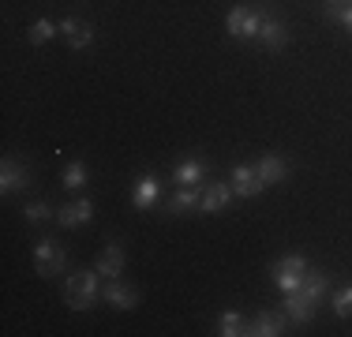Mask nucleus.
Instances as JSON below:
<instances>
[{"instance_id": "obj_19", "label": "nucleus", "mask_w": 352, "mask_h": 337, "mask_svg": "<svg viewBox=\"0 0 352 337\" xmlns=\"http://www.w3.org/2000/svg\"><path fill=\"white\" fill-rule=\"evenodd\" d=\"M217 334L221 337H244L248 334V318L240 315V311H221V318H217Z\"/></svg>"}, {"instance_id": "obj_11", "label": "nucleus", "mask_w": 352, "mask_h": 337, "mask_svg": "<svg viewBox=\"0 0 352 337\" xmlns=\"http://www.w3.org/2000/svg\"><path fill=\"white\" fill-rule=\"evenodd\" d=\"M255 173H258V180L270 188V184H281L285 176H289V162H285L281 154H266V157L255 162Z\"/></svg>"}, {"instance_id": "obj_18", "label": "nucleus", "mask_w": 352, "mask_h": 337, "mask_svg": "<svg viewBox=\"0 0 352 337\" xmlns=\"http://www.w3.org/2000/svg\"><path fill=\"white\" fill-rule=\"evenodd\" d=\"M285 315H289L296 326H304V323L315 318V303H307L300 292H285Z\"/></svg>"}, {"instance_id": "obj_17", "label": "nucleus", "mask_w": 352, "mask_h": 337, "mask_svg": "<svg viewBox=\"0 0 352 337\" xmlns=\"http://www.w3.org/2000/svg\"><path fill=\"white\" fill-rule=\"evenodd\" d=\"M258 41H263V45L270 49V53H281V49L289 45V30H285L278 19L263 15V30H258Z\"/></svg>"}, {"instance_id": "obj_12", "label": "nucleus", "mask_w": 352, "mask_h": 337, "mask_svg": "<svg viewBox=\"0 0 352 337\" xmlns=\"http://www.w3.org/2000/svg\"><path fill=\"white\" fill-rule=\"evenodd\" d=\"M124 263H128V255H124V243H109V248L98 255V263H94V270L102 277H120V270H124Z\"/></svg>"}, {"instance_id": "obj_22", "label": "nucleus", "mask_w": 352, "mask_h": 337, "mask_svg": "<svg viewBox=\"0 0 352 337\" xmlns=\"http://www.w3.org/2000/svg\"><path fill=\"white\" fill-rule=\"evenodd\" d=\"M87 184H90V168L82 162H72L68 168H64V188L68 191H82Z\"/></svg>"}, {"instance_id": "obj_7", "label": "nucleus", "mask_w": 352, "mask_h": 337, "mask_svg": "<svg viewBox=\"0 0 352 337\" xmlns=\"http://www.w3.org/2000/svg\"><path fill=\"white\" fill-rule=\"evenodd\" d=\"M30 188V168L15 157H4L0 162V195H15V191Z\"/></svg>"}, {"instance_id": "obj_2", "label": "nucleus", "mask_w": 352, "mask_h": 337, "mask_svg": "<svg viewBox=\"0 0 352 337\" xmlns=\"http://www.w3.org/2000/svg\"><path fill=\"white\" fill-rule=\"evenodd\" d=\"M307 259L300 255V251H289V255H281L278 263L270 266V277H274V285H278L281 292H296L300 289V281L307 277Z\"/></svg>"}, {"instance_id": "obj_9", "label": "nucleus", "mask_w": 352, "mask_h": 337, "mask_svg": "<svg viewBox=\"0 0 352 337\" xmlns=\"http://www.w3.org/2000/svg\"><path fill=\"white\" fill-rule=\"evenodd\" d=\"M90 217H94V202L90 199H72L64 206H56V225H64V229H79Z\"/></svg>"}, {"instance_id": "obj_14", "label": "nucleus", "mask_w": 352, "mask_h": 337, "mask_svg": "<svg viewBox=\"0 0 352 337\" xmlns=\"http://www.w3.org/2000/svg\"><path fill=\"white\" fill-rule=\"evenodd\" d=\"M229 199H232V184L214 180L210 188L203 191V202H199V210H203V214H221V210L229 206Z\"/></svg>"}, {"instance_id": "obj_13", "label": "nucleus", "mask_w": 352, "mask_h": 337, "mask_svg": "<svg viewBox=\"0 0 352 337\" xmlns=\"http://www.w3.org/2000/svg\"><path fill=\"white\" fill-rule=\"evenodd\" d=\"M296 292H300V296H304L307 303H315V307H318V300L330 292V274H322V270H307V277L300 281Z\"/></svg>"}, {"instance_id": "obj_24", "label": "nucleus", "mask_w": 352, "mask_h": 337, "mask_svg": "<svg viewBox=\"0 0 352 337\" xmlns=\"http://www.w3.org/2000/svg\"><path fill=\"white\" fill-rule=\"evenodd\" d=\"M330 307L338 318H352V285H345V289H338L330 296Z\"/></svg>"}, {"instance_id": "obj_26", "label": "nucleus", "mask_w": 352, "mask_h": 337, "mask_svg": "<svg viewBox=\"0 0 352 337\" xmlns=\"http://www.w3.org/2000/svg\"><path fill=\"white\" fill-rule=\"evenodd\" d=\"M330 8H341V4H352V0H326Z\"/></svg>"}, {"instance_id": "obj_8", "label": "nucleus", "mask_w": 352, "mask_h": 337, "mask_svg": "<svg viewBox=\"0 0 352 337\" xmlns=\"http://www.w3.org/2000/svg\"><path fill=\"white\" fill-rule=\"evenodd\" d=\"M289 330V315L285 311H258L248 323V337H281Z\"/></svg>"}, {"instance_id": "obj_20", "label": "nucleus", "mask_w": 352, "mask_h": 337, "mask_svg": "<svg viewBox=\"0 0 352 337\" xmlns=\"http://www.w3.org/2000/svg\"><path fill=\"white\" fill-rule=\"evenodd\" d=\"M199 202H203V191L199 188H180L169 199V210L173 214H188V210H199Z\"/></svg>"}, {"instance_id": "obj_5", "label": "nucleus", "mask_w": 352, "mask_h": 337, "mask_svg": "<svg viewBox=\"0 0 352 337\" xmlns=\"http://www.w3.org/2000/svg\"><path fill=\"white\" fill-rule=\"evenodd\" d=\"M102 300L109 303V307H116V311H135L142 296H139L135 285H124L120 277H109L105 289H102Z\"/></svg>"}, {"instance_id": "obj_10", "label": "nucleus", "mask_w": 352, "mask_h": 337, "mask_svg": "<svg viewBox=\"0 0 352 337\" xmlns=\"http://www.w3.org/2000/svg\"><path fill=\"white\" fill-rule=\"evenodd\" d=\"M263 188H266V184L258 180L255 165H236V168H232V195L255 199V195H263Z\"/></svg>"}, {"instance_id": "obj_25", "label": "nucleus", "mask_w": 352, "mask_h": 337, "mask_svg": "<svg viewBox=\"0 0 352 337\" xmlns=\"http://www.w3.org/2000/svg\"><path fill=\"white\" fill-rule=\"evenodd\" d=\"M326 19L330 23H341L349 34H352V4H341V8H326Z\"/></svg>"}, {"instance_id": "obj_4", "label": "nucleus", "mask_w": 352, "mask_h": 337, "mask_svg": "<svg viewBox=\"0 0 352 337\" xmlns=\"http://www.w3.org/2000/svg\"><path fill=\"white\" fill-rule=\"evenodd\" d=\"M225 30H229L232 38H240V41H251V38H258V30H263V15H258L255 8H232V12L225 15Z\"/></svg>"}, {"instance_id": "obj_16", "label": "nucleus", "mask_w": 352, "mask_h": 337, "mask_svg": "<svg viewBox=\"0 0 352 337\" xmlns=\"http://www.w3.org/2000/svg\"><path fill=\"white\" fill-rule=\"evenodd\" d=\"M157 176L154 173H142L139 180H135V191H131V202H135V210H150L157 202Z\"/></svg>"}, {"instance_id": "obj_23", "label": "nucleus", "mask_w": 352, "mask_h": 337, "mask_svg": "<svg viewBox=\"0 0 352 337\" xmlns=\"http://www.w3.org/2000/svg\"><path fill=\"white\" fill-rule=\"evenodd\" d=\"M56 34H60V23H53V19H38L34 27L27 30V38L34 41V45H45V41H53Z\"/></svg>"}, {"instance_id": "obj_3", "label": "nucleus", "mask_w": 352, "mask_h": 337, "mask_svg": "<svg viewBox=\"0 0 352 337\" xmlns=\"http://www.w3.org/2000/svg\"><path fill=\"white\" fill-rule=\"evenodd\" d=\"M34 270L41 277H56L68 270V251L60 248L56 240H49V236H41L34 243Z\"/></svg>"}, {"instance_id": "obj_1", "label": "nucleus", "mask_w": 352, "mask_h": 337, "mask_svg": "<svg viewBox=\"0 0 352 337\" xmlns=\"http://www.w3.org/2000/svg\"><path fill=\"white\" fill-rule=\"evenodd\" d=\"M98 270H79L64 281V300H68L72 311H90L98 300H102V289H98Z\"/></svg>"}, {"instance_id": "obj_15", "label": "nucleus", "mask_w": 352, "mask_h": 337, "mask_svg": "<svg viewBox=\"0 0 352 337\" xmlns=\"http://www.w3.org/2000/svg\"><path fill=\"white\" fill-rule=\"evenodd\" d=\"M206 173H210V165L199 162V157H188V162H180L173 168V180L180 184V188H195L199 180H206Z\"/></svg>"}, {"instance_id": "obj_21", "label": "nucleus", "mask_w": 352, "mask_h": 337, "mask_svg": "<svg viewBox=\"0 0 352 337\" xmlns=\"http://www.w3.org/2000/svg\"><path fill=\"white\" fill-rule=\"evenodd\" d=\"M53 217H56V210L49 206V202H41V199L23 206V221H30V225H45V221H53Z\"/></svg>"}, {"instance_id": "obj_6", "label": "nucleus", "mask_w": 352, "mask_h": 337, "mask_svg": "<svg viewBox=\"0 0 352 337\" xmlns=\"http://www.w3.org/2000/svg\"><path fill=\"white\" fill-rule=\"evenodd\" d=\"M60 38L68 41L72 53H82V49L94 45V27L87 19H79V15H68V19H60Z\"/></svg>"}]
</instances>
